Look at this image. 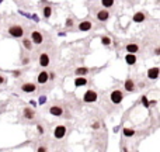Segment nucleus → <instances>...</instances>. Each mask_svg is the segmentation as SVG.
<instances>
[{"instance_id":"obj_1","label":"nucleus","mask_w":160,"mask_h":152,"mask_svg":"<svg viewBox=\"0 0 160 152\" xmlns=\"http://www.w3.org/2000/svg\"><path fill=\"white\" fill-rule=\"evenodd\" d=\"M8 34H10L11 37H14V38H21V37L24 35V28H23L21 25L14 24L8 28Z\"/></svg>"},{"instance_id":"obj_2","label":"nucleus","mask_w":160,"mask_h":152,"mask_svg":"<svg viewBox=\"0 0 160 152\" xmlns=\"http://www.w3.org/2000/svg\"><path fill=\"white\" fill-rule=\"evenodd\" d=\"M97 99H98V96L94 90H87L83 96V102L84 103H94V102H97Z\"/></svg>"},{"instance_id":"obj_3","label":"nucleus","mask_w":160,"mask_h":152,"mask_svg":"<svg viewBox=\"0 0 160 152\" xmlns=\"http://www.w3.org/2000/svg\"><path fill=\"white\" fill-rule=\"evenodd\" d=\"M110 100H111V103H114V104H120L121 102L124 100V93H122L121 90H114V92H111Z\"/></svg>"},{"instance_id":"obj_4","label":"nucleus","mask_w":160,"mask_h":152,"mask_svg":"<svg viewBox=\"0 0 160 152\" xmlns=\"http://www.w3.org/2000/svg\"><path fill=\"white\" fill-rule=\"evenodd\" d=\"M66 127L65 125H58L55 128V131H54V137H55L56 139H62L65 135H66Z\"/></svg>"},{"instance_id":"obj_5","label":"nucleus","mask_w":160,"mask_h":152,"mask_svg":"<svg viewBox=\"0 0 160 152\" xmlns=\"http://www.w3.org/2000/svg\"><path fill=\"white\" fill-rule=\"evenodd\" d=\"M31 41H32V44H35V45H41L42 41H44V37H42V34H41L40 31H32Z\"/></svg>"},{"instance_id":"obj_6","label":"nucleus","mask_w":160,"mask_h":152,"mask_svg":"<svg viewBox=\"0 0 160 152\" xmlns=\"http://www.w3.org/2000/svg\"><path fill=\"white\" fill-rule=\"evenodd\" d=\"M49 64H51V58H49V55L47 52H42L40 55V66L47 68V66H49Z\"/></svg>"},{"instance_id":"obj_7","label":"nucleus","mask_w":160,"mask_h":152,"mask_svg":"<svg viewBox=\"0 0 160 152\" xmlns=\"http://www.w3.org/2000/svg\"><path fill=\"white\" fill-rule=\"evenodd\" d=\"M159 73H160L159 66H153V68H150V69L147 71V78L152 80H156L159 78Z\"/></svg>"},{"instance_id":"obj_8","label":"nucleus","mask_w":160,"mask_h":152,"mask_svg":"<svg viewBox=\"0 0 160 152\" xmlns=\"http://www.w3.org/2000/svg\"><path fill=\"white\" fill-rule=\"evenodd\" d=\"M77 28H79V31H81V32H87L93 28V23H91V21H81V23L77 25Z\"/></svg>"},{"instance_id":"obj_9","label":"nucleus","mask_w":160,"mask_h":152,"mask_svg":"<svg viewBox=\"0 0 160 152\" xmlns=\"http://www.w3.org/2000/svg\"><path fill=\"white\" fill-rule=\"evenodd\" d=\"M49 79V75L47 71H42V72L38 73V76H37V82L40 83V85H45Z\"/></svg>"},{"instance_id":"obj_10","label":"nucleus","mask_w":160,"mask_h":152,"mask_svg":"<svg viewBox=\"0 0 160 152\" xmlns=\"http://www.w3.org/2000/svg\"><path fill=\"white\" fill-rule=\"evenodd\" d=\"M49 113H51V116H54V117H61V116H63V109L59 107V106H52V107L49 109Z\"/></svg>"},{"instance_id":"obj_11","label":"nucleus","mask_w":160,"mask_h":152,"mask_svg":"<svg viewBox=\"0 0 160 152\" xmlns=\"http://www.w3.org/2000/svg\"><path fill=\"white\" fill-rule=\"evenodd\" d=\"M110 18V13H108V10H98V13H97V20L98 21H107Z\"/></svg>"},{"instance_id":"obj_12","label":"nucleus","mask_w":160,"mask_h":152,"mask_svg":"<svg viewBox=\"0 0 160 152\" xmlns=\"http://www.w3.org/2000/svg\"><path fill=\"white\" fill-rule=\"evenodd\" d=\"M21 90L24 93H34L37 90V86L34 83H24V85H21Z\"/></svg>"},{"instance_id":"obj_13","label":"nucleus","mask_w":160,"mask_h":152,"mask_svg":"<svg viewBox=\"0 0 160 152\" xmlns=\"http://www.w3.org/2000/svg\"><path fill=\"white\" fill-rule=\"evenodd\" d=\"M125 62L129 65V66H134V65L138 62V56L135 54H131L128 52V55H125Z\"/></svg>"},{"instance_id":"obj_14","label":"nucleus","mask_w":160,"mask_h":152,"mask_svg":"<svg viewBox=\"0 0 160 152\" xmlns=\"http://www.w3.org/2000/svg\"><path fill=\"white\" fill-rule=\"evenodd\" d=\"M124 88H125L127 92H134L135 90V82L132 79H127L124 82Z\"/></svg>"},{"instance_id":"obj_15","label":"nucleus","mask_w":160,"mask_h":152,"mask_svg":"<svg viewBox=\"0 0 160 152\" xmlns=\"http://www.w3.org/2000/svg\"><path fill=\"white\" fill-rule=\"evenodd\" d=\"M86 85H87V79L84 76H77L74 79V86L76 88H81V86H86Z\"/></svg>"},{"instance_id":"obj_16","label":"nucleus","mask_w":160,"mask_h":152,"mask_svg":"<svg viewBox=\"0 0 160 152\" xmlns=\"http://www.w3.org/2000/svg\"><path fill=\"white\" fill-rule=\"evenodd\" d=\"M145 18H146V16H145V13H142V11H138V13H135V14H134V17H132V20H134L135 23H143Z\"/></svg>"},{"instance_id":"obj_17","label":"nucleus","mask_w":160,"mask_h":152,"mask_svg":"<svg viewBox=\"0 0 160 152\" xmlns=\"http://www.w3.org/2000/svg\"><path fill=\"white\" fill-rule=\"evenodd\" d=\"M23 114H24V117L27 120H32V118L35 117V113L32 111L31 109H28V107H25L24 109V113H23Z\"/></svg>"},{"instance_id":"obj_18","label":"nucleus","mask_w":160,"mask_h":152,"mask_svg":"<svg viewBox=\"0 0 160 152\" xmlns=\"http://www.w3.org/2000/svg\"><path fill=\"white\" fill-rule=\"evenodd\" d=\"M42 14H44V17L48 20V18H51V16H52V7L51 6H45V7L42 8Z\"/></svg>"},{"instance_id":"obj_19","label":"nucleus","mask_w":160,"mask_h":152,"mask_svg":"<svg viewBox=\"0 0 160 152\" xmlns=\"http://www.w3.org/2000/svg\"><path fill=\"white\" fill-rule=\"evenodd\" d=\"M127 51L131 52V54H136V52L139 51V45H138V44H128V45H127Z\"/></svg>"},{"instance_id":"obj_20","label":"nucleus","mask_w":160,"mask_h":152,"mask_svg":"<svg viewBox=\"0 0 160 152\" xmlns=\"http://www.w3.org/2000/svg\"><path fill=\"white\" fill-rule=\"evenodd\" d=\"M76 76H84L86 73H88V68H86V66H81V68H77L76 69Z\"/></svg>"},{"instance_id":"obj_21","label":"nucleus","mask_w":160,"mask_h":152,"mask_svg":"<svg viewBox=\"0 0 160 152\" xmlns=\"http://www.w3.org/2000/svg\"><path fill=\"white\" fill-rule=\"evenodd\" d=\"M122 134H124V137H127V138H131V137L135 135V130H132V128H124Z\"/></svg>"},{"instance_id":"obj_22","label":"nucleus","mask_w":160,"mask_h":152,"mask_svg":"<svg viewBox=\"0 0 160 152\" xmlns=\"http://www.w3.org/2000/svg\"><path fill=\"white\" fill-rule=\"evenodd\" d=\"M114 3H115V0H101V4H103V7L104 8H110L114 6Z\"/></svg>"},{"instance_id":"obj_23","label":"nucleus","mask_w":160,"mask_h":152,"mask_svg":"<svg viewBox=\"0 0 160 152\" xmlns=\"http://www.w3.org/2000/svg\"><path fill=\"white\" fill-rule=\"evenodd\" d=\"M23 45H24V48H25V49L31 51V49H32V41H31V40H27V38H24V40H23Z\"/></svg>"},{"instance_id":"obj_24","label":"nucleus","mask_w":160,"mask_h":152,"mask_svg":"<svg viewBox=\"0 0 160 152\" xmlns=\"http://www.w3.org/2000/svg\"><path fill=\"white\" fill-rule=\"evenodd\" d=\"M101 44H103V45H110V44H111V38H110V37H103V38H101Z\"/></svg>"},{"instance_id":"obj_25","label":"nucleus","mask_w":160,"mask_h":152,"mask_svg":"<svg viewBox=\"0 0 160 152\" xmlns=\"http://www.w3.org/2000/svg\"><path fill=\"white\" fill-rule=\"evenodd\" d=\"M142 104H143V107L149 109V100H147V97L146 96H142Z\"/></svg>"},{"instance_id":"obj_26","label":"nucleus","mask_w":160,"mask_h":152,"mask_svg":"<svg viewBox=\"0 0 160 152\" xmlns=\"http://www.w3.org/2000/svg\"><path fill=\"white\" fill-rule=\"evenodd\" d=\"M47 103V96H41L38 99V104H45Z\"/></svg>"},{"instance_id":"obj_27","label":"nucleus","mask_w":160,"mask_h":152,"mask_svg":"<svg viewBox=\"0 0 160 152\" xmlns=\"http://www.w3.org/2000/svg\"><path fill=\"white\" fill-rule=\"evenodd\" d=\"M65 25H66V27H72V25H73V20H72V18H67V20H66V23H65Z\"/></svg>"},{"instance_id":"obj_28","label":"nucleus","mask_w":160,"mask_h":152,"mask_svg":"<svg viewBox=\"0 0 160 152\" xmlns=\"http://www.w3.org/2000/svg\"><path fill=\"white\" fill-rule=\"evenodd\" d=\"M31 18L35 21V23H40V17L37 16V14H31Z\"/></svg>"},{"instance_id":"obj_29","label":"nucleus","mask_w":160,"mask_h":152,"mask_svg":"<svg viewBox=\"0 0 160 152\" xmlns=\"http://www.w3.org/2000/svg\"><path fill=\"white\" fill-rule=\"evenodd\" d=\"M38 131H40V134H44V128L41 127V125H38Z\"/></svg>"},{"instance_id":"obj_30","label":"nucleus","mask_w":160,"mask_h":152,"mask_svg":"<svg viewBox=\"0 0 160 152\" xmlns=\"http://www.w3.org/2000/svg\"><path fill=\"white\" fill-rule=\"evenodd\" d=\"M45 151H47V149H45L44 146H40V148H38V152H45Z\"/></svg>"},{"instance_id":"obj_31","label":"nucleus","mask_w":160,"mask_h":152,"mask_svg":"<svg viewBox=\"0 0 160 152\" xmlns=\"http://www.w3.org/2000/svg\"><path fill=\"white\" fill-rule=\"evenodd\" d=\"M160 54V48H156L154 49V55H159Z\"/></svg>"},{"instance_id":"obj_32","label":"nucleus","mask_w":160,"mask_h":152,"mask_svg":"<svg viewBox=\"0 0 160 152\" xmlns=\"http://www.w3.org/2000/svg\"><path fill=\"white\" fill-rule=\"evenodd\" d=\"M13 75H14V76H20V71H16V72H13Z\"/></svg>"},{"instance_id":"obj_33","label":"nucleus","mask_w":160,"mask_h":152,"mask_svg":"<svg viewBox=\"0 0 160 152\" xmlns=\"http://www.w3.org/2000/svg\"><path fill=\"white\" fill-rule=\"evenodd\" d=\"M49 79H55V73H51L49 75Z\"/></svg>"},{"instance_id":"obj_34","label":"nucleus","mask_w":160,"mask_h":152,"mask_svg":"<svg viewBox=\"0 0 160 152\" xmlns=\"http://www.w3.org/2000/svg\"><path fill=\"white\" fill-rule=\"evenodd\" d=\"M31 106H34V107H37V102H34V100H31Z\"/></svg>"},{"instance_id":"obj_35","label":"nucleus","mask_w":160,"mask_h":152,"mask_svg":"<svg viewBox=\"0 0 160 152\" xmlns=\"http://www.w3.org/2000/svg\"><path fill=\"white\" fill-rule=\"evenodd\" d=\"M28 62H30V59H28V58H25L24 61H23V64H28Z\"/></svg>"},{"instance_id":"obj_36","label":"nucleus","mask_w":160,"mask_h":152,"mask_svg":"<svg viewBox=\"0 0 160 152\" xmlns=\"http://www.w3.org/2000/svg\"><path fill=\"white\" fill-rule=\"evenodd\" d=\"M0 83H4V78L3 76H0Z\"/></svg>"}]
</instances>
